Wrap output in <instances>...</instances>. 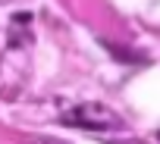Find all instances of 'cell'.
<instances>
[{
    "mask_svg": "<svg viewBox=\"0 0 160 144\" xmlns=\"http://www.w3.org/2000/svg\"><path fill=\"white\" fill-rule=\"evenodd\" d=\"M63 125H72V128H88V132H110V128H119L122 119L116 110H110L107 103H98V100H88V103H78L72 110H66L60 116Z\"/></svg>",
    "mask_w": 160,
    "mask_h": 144,
    "instance_id": "obj_1",
    "label": "cell"
}]
</instances>
